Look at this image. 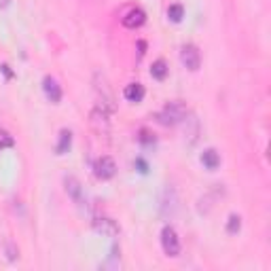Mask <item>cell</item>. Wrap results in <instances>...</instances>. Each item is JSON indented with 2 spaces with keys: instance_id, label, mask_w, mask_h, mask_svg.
<instances>
[{
  "instance_id": "1",
  "label": "cell",
  "mask_w": 271,
  "mask_h": 271,
  "mask_svg": "<svg viewBox=\"0 0 271 271\" xmlns=\"http://www.w3.org/2000/svg\"><path fill=\"white\" fill-rule=\"evenodd\" d=\"M93 91L97 95V106H102L108 112L117 110V97H115V91H112V85L108 83L106 75L93 72Z\"/></svg>"
},
{
  "instance_id": "2",
  "label": "cell",
  "mask_w": 271,
  "mask_h": 271,
  "mask_svg": "<svg viewBox=\"0 0 271 271\" xmlns=\"http://www.w3.org/2000/svg\"><path fill=\"white\" fill-rule=\"evenodd\" d=\"M187 106L182 102H169L165 104V108L159 112V121L163 125H174V123H180L184 117H187Z\"/></svg>"
},
{
  "instance_id": "3",
  "label": "cell",
  "mask_w": 271,
  "mask_h": 271,
  "mask_svg": "<svg viewBox=\"0 0 271 271\" xmlns=\"http://www.w3.org/2000/svg\"><path fill=\"white\" fill-rule=\"evenodd\" d=\"M161 246H163V252L167 256H178L180 254V239H178V233L172 225H165L163 231H161Z\"/></svg>"
},
{
  "instance_id": "4",
  "label": "cell",
  "mask_w": 271,
  "mask_h": 271,
  "mask_svg": "<svg viewBox=\"0 0 271 271\" xmlns=\"http://www.w3.org/2000/svg\"><path fill=\"white\" fill-rule=\"evenodd\" d=\"M93 169H95V176L100 180H110L117 174V163H115L112 157H100V159L95 161V165H93Z\"/></svg>"
},
{
  "instance_id": "5",
  "label": "cell",
  "mask_w": 271,
  "mask_h": 271,
  "mask_svg": "<svg viewBox=\"0 0 271 271\" xmlns=\"http://www.w3.org/2000/svg\"><path fill=\"white\" fill-rule=\"evenodd\" d=\"M180 60L189 70H197L202 66V53H199V49L195 45H184L180 51Z\"/></svg>"
},
{
  "instance_id": "6",
  "label": "cell",
  "mask_w": 271,
  "mask_h": 271,
  "mask_svg": "<svg viewBox=\"0 0 271 271\" xmlns=\"http://www.w3.org/2000/svg\"><path fill=\"white\" fill-rule=\"evenodd\" d=\"M93 229L97 233H102V235H108V237L119 235V225H117V220H112L108 216H97V218H93Z\"/></svg>"
},
{
  "instance_id": "7",
  "label": "cell",
  "mask_w": 271,
  "mask_h": 271,
  "mask_svg": "<svg viewBox=\"0 0 271 271\" xmlns=\"http://www.w3.org/2000/svg\"><path fill=\"white\" fill-rule=\"evenodd\" d=\"M184 121V138H187L189 144H195L197 138H199V119L195 115H191V112H187V117L182 119Z\"/></svg>"
},
{
  "instance_id": "8",
  "label": "cell",
  "mask_w": 271,
  "mask_h": 271,
  "mask_svg": "<svg viewBox=\"0 0 271 271\" xmlns=\"http://www.w3.org/2000/svg\"><path fill=\"white\" fill-rule=\"evenodd\" d=\"M91 125L97 132H108V110H104L102 106H95L91 110Z\"/></svg>"
},
{
  "instance_id": "9",
  "label": "cell",
  "mask_w": 271,
  "mask_h": 271,
  "mask_svg": "<svg viewBox=\"0 0 271 271\" xmlns=\"http://www.w3.org/2000/svg\"><path fill=\"white\" fill-rule=\"evenodd\" d=\"M42 87H45V93H47V97L51 100L53 104H58L60 100H62V87H60V83L55 81V79L47 77L45 81H42Z\"/></svg>"
},
{
  "instance_id": "10",
  "label": "cell",
  "mask_w": 271,
  "mask_h": 271,
  "mask_svg": "<svg viewBox=\"0 0 271 271\" xmlns=\"http://www.w3.org/2000/svg\"><path fill=\"white\" fill-rule=\"evenodd\" d=\"M144 21H146V13L142 11V9H132V11L123 17V26H125V28H140Z\"/></svg>"
},
{
  "instance_id": "11",
  "label": "cell",
  "mask_w": 271,
  "mask_h": 271,
  "mask_svg": "<svg viewBox=\"0 0 271 271\" xmlns=\"http://www.w3.org/2000/svg\"><path fill=\"white\" fill-rule=\"evenodd\" d=\"M66 191L77 204H83V189H81V182L75 176H66Z\"/></svg>"
},
{
  "instance_id": "12",
  "label": "cell",
  "mask_w": 271,
  "mask_h": 271,
  "mask_svg": "<svg viewBox=\"0 0 271 271\" xmlns=\"http://www.w3.org/2000/svg\"><path fill=\"white\" fill-rule=\"evenodd\" d=\"M144 87H142L140 83H130L127 87L123 89V95L130 100V102H142V97H144Z\"/></svg>"
},
{
  "instance_id": "13",
  "label": "cell",
  "mask_w": 271,
  "mask_h": 271,
  "mask_svg": "<svg viewBox=\"0 0 271 271\" xmlns=\"http://www.w3.org/2000/svg\"><path fill=\"white\" fill-rule=\"evenodd\" d=\"M202 163L208 167V169H216L220 165V155L214 151V149H208L202 153Z\"/></svg>"
},
{
  "instance_id": "14",
  "label": "cell",
  "mask_w": 271,
  "mask_h": 271,
  "mask_svg": "<svg viewBox=\"0 0 271 271\" xmlns=\"http://www.w3.org/2000/svg\"><path fill=\"white\" fill-rule=\"evenodd\" d=\"M151 75H153L157 81H163V79L167 77V64H165L163 60H157V62H153Z\"/></svg>"
},
{
  "instance_id": "15",
  "label": "cell",
  "mask_w": 271,
  "mask_h": 271,
  "mask_svg": "<svg viewBox=\"0 0 271 271\" xmlns=\"http://www.w3.org/2000/svg\"><path fill=\"white\" fill-rule=\"evenodd\" d=\"M70 142H72V134H70L68 130H62V134H60V144H58V155H64L70 149Z\"/></svg>"
},
{
  "instance_id": "16",
  "label": "cell",
  "mask_w": 271,
  "mask_h": 271,
  "mask_svg": "<svg viewBox=\"0 0 271 271\" xmlns=\"http://www.w3.org/2000/svg\"><path fill=\"white\" fill-rule=\"evenodd\" d=\"M167 17L172 19V21H180V19L184 17L182 5H169V7H167Z\"/></svg>"
},
{
  "instance_id": "17",
  "label": "cell",
  "mask_w": 271,
  "mask_h": 271,
  "mask_svg": "<svg viewBox=\"0 0 271 271\" xmlns=\"http://www.w3.org/2000/svg\"><path fill=\"white\" fill-rule=\"evenodd\" d=\"M239 227H241V218L235 216V214H233V216H229V223H227V231H229V233H237Z\"/></svg>"
},
{
  "instance_id": "18",
  "label": "cell",
  "mask_w": 271,
  "mask_h": 271,
  "mask_svg": "<svg viewBox=\"0 0 271 271\" xmlns=\"http://www.w3.org/2000/svg\"><path fill=\"white\" fill-rule=\"evenodd\" d=\"M9 146H13V136L9 132H5V130H0V151L9 149Z\"/></svg>"
}]
</instances>
